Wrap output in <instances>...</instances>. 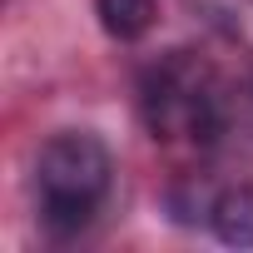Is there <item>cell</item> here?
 Listing matches in <instances>:
<instances>
[{"label":"cell","mask_w":253,"mask_h":253,"mask_svg":"<svg viewBox=\"0 0 253 253\" xmlns=\"http://www.w3.org/2000/svg\"><path fill=\"white\" fill-rule=\"evenodd\" d=\"M139 119L164 144H218L228 134V89L194 50H169L139 75Z\"/></svg>","instance_id":"6da1fadb"},{"label":"cell","mask_w":253,"mask_h":253,"mask_svg":"<svg viewBox=\"0 0 253 253\" xmlns=\"http://www.w3.org/2000/svg\"><path fill=\"white\" fill-rule=\"evenodd\" d=\"M114 184V154L89 129H60L35 154V209L50 238H80Z\"/></svg>","instance_id":"7a4b0ae2"},{"label":"cell","mask_w":253,"mask_h":253,"mask_svg":"<svg viewBox=\"0 0 253 253\" xmlns=\"http://www.w3.org/2000/svg\"><path fill=\"white\" fill-rule=\"evenodd\" d=\"M209 228L228 248H253V184H223L209 204Z\"/></svg>","instance_id":"3957f363"},{"label":"cell","mask_w":253,"mask_h":253,"mask_svg":"<svg viewBox=\"0 0 253 253\" xmlns=\"http://www.w3.org/2000/svg\"><path fill=\"white\" fill-rule=\"evenodd\" d=\"M94 15H99V30L109 40H144L154 15H159V0H94Z\"/></svg>","instance_id":"277c9868"}]
</instances>
